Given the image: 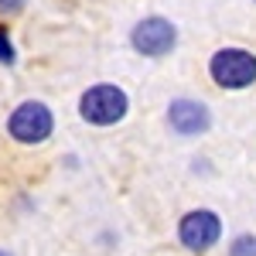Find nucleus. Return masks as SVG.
<instances>
[{
	"label": "nucleus",
	"mask_w": 256,
	"mask_h": 256,
	"mask_svg": "<svg viewBox=\"0 0 256 256\" xmlns=\"http://www.w3.org/2000/svg\"><path fill=\"white\" fill-rule=\"evenodd\" d=\"M126 110H130V99L113 82H99L92 89H86L79 99L82 120L92 123V126H113V123H120L126 116Z\"/></svg>",
	"instance_id": "nucleus-1"
},
{
	"label": "nucleus",
	"mask_w": 256,
	"mask_h": 256,
	"mask_svg": "<svg viewBox=\"0 0 256 256\" xmlns=\"http://www.w3.org/2000/svg\"><path fill=\"white\" fill-rule=\"evenodd\" d=\"M208 76L222 89H246L256 82V55L246 48H218L208 62Z\"/></svg>",
	"instance_id": "nucleus-2"
},
{
	"label": "nucleus",
	"mask_w": 256,
	"mask_h": 256,
	"mask_svg": "<svg viewBox=\"0 0 256 256\" xmlns=\"http://www.w3.org/2000/svg\"><path fill=\"white\" fill-rule=\"evenodd\" d=\"M52 126H55V116L38 99L20 102L18 110L10 113V120H7V130H10V137L18 144H41V140L52 137Z\"/></svg>",
	"instance_id": "nucleus-3"
},
{
	"label": "nucleus",
	"mask_w": 256,
	"mask_h": 256,
	"mask_svg": "<svg viewBox=\"0 0 256 256\" xmlns=\"http://www.w3.org/2000/svg\"><path fill=\"white\" fill-rule=\"evenodd\" d=\"M130 44L147 58H164L178 44V28L164 18H144L130 34Z\"/></svg>",
	"instance_id": "nucleus-4"
},
{
	"label": "nucleus",
	"mask_w": 256,
	"mask_h": 256,
	"mask_svg": "<svg viewBox=\"0 0 256 256\" xmlns=\"http://www.w3.org/2000/svg\"><path fill=\"white\" fill-rule=\"evenodd\" d=\"M218 236H222V222H218V216L208 212V208L188 212V216L181 218V226H178V239H181L188 250H195V253L216 246Z\"/></svg>",
	"instance_id": "nucleus-5"
},
{
	"label": "nucleus",
	"mask_w": 256,
	"mask_h": 256,
	"mask_svg": "<svg viewBox=\"0 0 256 256\" xmlns=\"http://www.w3.org/2000/svg\"><path fill=\"white\" fill-rule=\"evenodd\" d=\"M168 123L171 130L181 134V137H198L212 126V116H208V106L205 102H195V99H174L171 110H168Z\"/></svg>",
	"instance_id": "nucleus-6"
},
{
	"label": "nucleus",
	"mask_w": 256,
	"mask_h": 256,
	"mask_svg": "<svg viewBox=\"0 0 256 256\" xmlns=\"http://www.w3.org/2000/svg\"><path fill=\"white\" fill-rule=\"evenodd\" d=\"M229 256H256V236H239L229 246Z\"/></svg>",
	"instance_id": "nucleus-7"
},
{
	"label": "nucleus",
	"mask_w": 256,
	"mask_h": 256,
	"mask_svg": "<svg viewBox=\"0 0 256 256\" xmlns=\"http://www.w3.org/2000/svg\"><path fill=\"white\" fill-rule=\"evenodd\" d=\"M0 62H14V44H10V38H7V31L0 28Z\"/></svg>",
	"instance_id": "nucleus-8"
},
{
	"label": "nucleus",
	"mask_w": 256,
	"mask_h": 256,
	"mask_svg": "<svg viewBox=\"0 0 256 256\" xmlns=\"http://www.w3.org/2000/svg\"><path fill=\"white\" fill-rule=\"evenodd\" d=\"M24 0H0V10H20Z\"/></svg>",
	"instance_id": "nucleus-9"
},
{
	"label": "nucleus",
	"mask_w": 256,
	"mask_h": 256,
	"mask_svg": "<svg viewBox=\"0 0 256 256\" xmlns=\"http://www.w3.org/2000/svg\"><path fill=\"white\" fill-rule=\"evenodd\" d=\"M0 256H10V253H4V250H0Z\"/></svg>",
	"instance_id": "nucleus-10"
}]
</instances>
